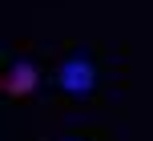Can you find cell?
Returning <instances> with one entry per match:
<instances>
[{
	"label": "cell",
	"mask_w": 153,
	"mask_h": 141,
	"mask_svg": "<svg viewBox=\"0 0 153 141\" xmlns=\"http://www.w3.org/2000/svg\"><path fill=\"white\" fill-rule=\"evenodd\" d=\"M56 89H61L69 101H89L97 93V61L89 53H69L56 65Z\"/></svg>",
	"instance_id": "obj_1"
},
{
	"label": "cell",
	"mask_w": 153,
	"mask_h": 141,
	"mask_svg": "<svg viewBox=\"0 0 153 141\" xmlns=\"http://www.w3.org/2000/svg\"><path fill=\"white\" fill-rule=\"evenodd\" d=\"M36 81H40L36 65H32V61H16V65H8L4 77H0V93L12 97V101H24V97H32Z\"/></svg>",
	"instance_id": "obj_2"
}]
</instances>
